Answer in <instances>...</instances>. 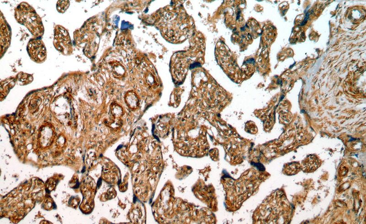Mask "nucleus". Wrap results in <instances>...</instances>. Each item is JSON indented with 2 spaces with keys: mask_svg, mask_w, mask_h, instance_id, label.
<instances>
[{
  "mask_svg": "<svg viewBox=\"0 0 366 224\" xmlns=\"http://www.w3.org/2000/svg\"><path fill=\"white\" fill-rule=\"evenodd\" d=\"M21 7L23 10L18 7V12L19 13L17 14L19 15V21L21 22L22 24H24L33 34L41 35V33L43 32V28L39 17L30 6Z\"/></svg>",
  "mask_w": 366,
  "mask_h": 224,
  "instance_id": "nucleus-1",
  "label": "nucleus"
},
{
  "mask_svg": "<svg viewBox=\"0 0 366 224\" xmlns=\"http://www.w3.org/2000/svg\"><path fill=\"white\" fill-rule=\"evenodd\" d=\"M28 51L31 58L35 61L40 62L46 58L45 46L39 40H31L28 45Z\"/></svg>",
  "mask_w": 366,
  "mask_h": 224,
  "instance_id": "nucleus-2",
  "label": "nucleus"
},
{
  "mask_svg": "<svg viewBox=\"0 0 366 224\" xmlns=\"http://www.w3.org/2000/svg\"><path fill=\"white\" fill-rule=\"evenodd\" d=\"M55 40L56 45L58 47V51H68L71 47V41L68 32L63 28H58L57 31L55 34Z\"/></svg>",
  "mask_w": 366,
  "mask_h": 224,
  "instance_id": "nucleus-3",
  "label": "nucleus"
},
{
  "mask_svg": "<svg viewBox=\"0 0 366 224\" xmlns=\"http://www.w3.org/2000/svg\"><path fill=\"white\" fill-rule=\"evenodd\" d=\"M125 100L127 105L131 109H136L138 105V97L133 91H130L126 94Z\"/></svg>",
  "mask_w": 366,
  "mask_h": 224,
  "instance_id": "nucleus-4",
  "label": "nucleus"
},
{
  "mask_svg": "<svg viewBox=\"0 0 366 224\" xmlns=\"http://www.w3.org/2000/svg\"><path fill=\"white\" fill-rule=\"evenodd\" d=\"M69 1H59L57 3L58 11L63 12L69 7Z\"/></svg>",
  "mask_w": 366,
  "mask_h": 224,
  "instance_id": "nucleus-5",
  "label": "nucleus"
},
{
  "mask_svg": "<svg viewBox=\"0 0 366 224\" xmlns=\"http://www.w3.org/2000/svg\"><path fill=\"white\" fill-rule=\"evenodd\" d=\"M114 73L115 76L121 77L125 73V69L121 64L115 65L114 67Z\"/></svg>",
  "mask_w": 366,
  "mask_h": 224,
  "instance_id": "nucleus-6",
  "label": "nucleus"
},
{
  "mask_svg": "<svg viewBox=\"0 0 366 224\" xmlns=\"http://www.w3.org/2000/svg\"><path fill=\"white\" fill-rule=\"evenodd\" d=\"M112 112L114 116H119L121 115L123 112L122 108L118 105H114L112 108Z\"/></svg>",
  "mask_w": 366,
  "mask_h": 224,
  "instance_id": "nucleus-7",
  "label": "nucleus"
},
{
  "mask_svg": "<svg viewBox=\"0 0 366 224\" xmlns=\"http://www.w3.org/2000/svg\"><path fill=\"white\" fill-rule=\"evenodd\" d=\"M101 183H102V180H101V178H100V179H99V181H98V187H99L100 186V185H101Z\"/></svg>",
  "mask_w": 366,
  "mask_h": 224,
  "instance_id": "nucleus-8",
  "label": "nucleus"
},
{
  "mask_svg": "<svg viewBox=\"0 0 366 224\" xmlns=\"http://www.w3.org/2000/svg\"><path fill=\"white\" fill-rule=\"evenodd\" d=\"M133 200H134V203H136V201H137V198H136V197H135V196H134V198H133Z\"/></svg>",
  "mask_w": 366,
  "mask_h": 224,
  "instance_id": "nucleus-9",
  "label": "nucleus"
}]
</instances>
